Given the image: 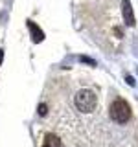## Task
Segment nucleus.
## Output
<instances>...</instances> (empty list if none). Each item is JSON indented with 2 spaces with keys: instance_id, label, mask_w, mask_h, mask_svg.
I'll return each instance as SVG.
<instances>
[{
  "instance_id": "obj_1",
  "label": "nucleus",
  "mask_w": 138,
  "mask_h": 147,
  "mask_svg": "<svg viewBox=\"0 0 138 147\" xmlns=\"http://www.w3.org/2000/svg\"><path fill=\"white\" fill-rule=\"evenodd\" d=\"M109 114L116 123H127L133 116V110H131V107H129V103L125 99L118 98V99L112 101V105L109 109Z\"/></svg>"
},
{
  "instance_id": "obj_2",
  "label": "nucleus",
  "mask_w": 138,
  "mask_h": 147,
  "mask_svg": "<svg viewBox=\"0 0 138 147\" xmlns=\"http://www.w3.org/2000/svg\"><path fill=\"white\" fill-rule=\"evenodd\" d=\"M96 103H98V99H96V94L89 88L85 90H79L76 96V107L81 110V112H92V110L96 109Z\"/></svg>"
},
{
  "instance_id": "obj_3",
  "label": "nucleus",
  "mask_w": 138,
  "mask_h": 147,
  "mask_svg": "<svg viewBox=\"0 0 138 147\" xmlns=\"http://www.w3.org/2000/svg\"><path fill=\"white\" fill-rule=\"evenodd\" d=\"M122 13H123V20H125L127 26H135V13H133L131 2L129 0H122Z\"/></svg>"
},
{
  "instance_id": "obj_4",
  "label": "nucleus",
  "mask_w": 138,
  "mask_h": 147,
  "mask_svg": "<svg viewBox=\"0 0 138 147\" xmlns=\"http://www.w3.org/2000/svg\"><path fill=\"white\" fill-rule=\"evenodd\" d=\"M28 28H30L31 35H33V42H41V40H44V33L41 31V28L35 24V22L28 20Z\"/></svg>"
},
{
  "instance_id": "obj_5",
  "label": "nucleus",
  "mask_w": 138,
  "mask_h": 147,
  "mask_svg": "<svg viewBox=\"0 0 138 147\" xmlns=\"http://www.w3.org/2000/svg\"><path fill=\"white\" fill-rule=\"evenodd\" d=\"M43 147H61V140H59L55 134H48V136L44 138Z\"/></svg>"
},
{
  "instance_id": "obj_6",
  "label": "nucleus",
  "mask_w": 138,
  "mask_h": 147,
  "mask_svg": "<svg viewBox=\"0 0 138 147\" xmlns=\"http://www.w3.org/2000/svg\"><path fill=\"white\" fill-rule=\"evenodd\" d=\"M46 110H48V109H46V105H44V103H41V105H39V114L43 116V114H46Z\"/></svg>"
},
{
  "instance_id": "obj_7",
  "label": "nucleus",
  "mask_w": 138,
  "mask_h": 147,
  "mask_svg": "<svg viewBox=\"0 0 138 147\" xmlns=\"http://www.w3.org/2000/svg\"><path fill=\"white\" fill-rule=\"evenodd\" d=\"M2 59H4V52L0 50V64H2Z\"/></svg>"
}]
</instances>
